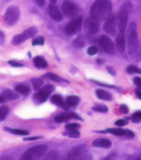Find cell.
Masks as SVG:
<instances>
[{"label": "cell", "instance_id": "6da1fadb", "mask_svg": "<svg viewBox=\"0 0 141 160\" xmlns=\"http://www.w3.org/2000/svg\"><path fill=\"white\" fill-rule=\"evenodd\" d=\"M111 11L112 3L110 0H95L90 9V17L100 22L107 19L111 14Z\"/></svg>", "mask_w": 141, "mask_h": 160}, {"label": "cell", "instance_id": "7a4b0ae2", "mask_svg": "<svg viewBox=\"0 0 141 160\" xmlns=\"http://www.w3.org/2000/svg\"><path fill=\"white\" fill-rule=\"evenodd\" d=\"M127 48L129 54L132 56L134 55L138 48V31L137 25L135 22H132L128 28L127 33Z\"/></svg>", "mask_w": 141, "mask_h": 160}, {"label": "cell", "instance_id": "3957f363", "mask_svg": "<svg viewBox=\"0 0 141 160\" xmlns=\"http://www.w3.org/2000/svg\"><path fill=\"white\" fill-rule=\"evenodd\" d=\"M47 151L48 146L46 144L34 146L24 153L20 160H40Z\"/></svg>", "mask_w": 141, "mask_h": 160}, {"label": "cell", "instance_id": "277c9868", "mask_svg": "<svg viewBox=\"0 0 141 160\" xmlns=\"http://www.w3.org/2000/svg\"><path fill=\"white\" fill-rule=\"evenodd\" d=\"M132 8V5L130 4V2H126L122 5L118 13V24L119 33H123L125 32L127 24H128V19H129V12Z\"/></svg>", "mask_w": 141, "mask_h": 160}, {"label": "cell", "instance_id": "5b68a950", "mask_svg": "<svg viewBox=\"0 0 141 160\" xmlns=\"http://www.w3.org/2000/svg\"><path fill=\"white\" fill-rule=\"evenodd\" d=\"M38 33V29L34 27H31L29 28L27 30H25L22 33H19V34H17L15 35L13 38V41H12V43L13 45H19L22 42H24L25 41L28 40L29 38L34 37Z\"/></svg>", "mask_w": 141, "mask_h": 160}, {"label": "cell", "instance_id": "8992f818", "mask_svg": "<svg viewBox=\"0 0 141 160\" xmlns=\"http://www.w3.org/2000/svg\"><path fill=\"white\" fill-rule=\"evenodd\" d=\"M20 16V11L18 6L12 5L9 6L5 14V21L8 26H13L19 20Z\"/></svg>", "mask_w": 141, "mask_h": 160}, {"label": "cell", "instance_id": "52a82bcc", "mask_svg": "<svg viewBox=\"0 0 141 160\" xmlns=\"http://www.w3.org/2000/svg\"><path fill=\"white\" fill-rule=\"evenodd\" d=\"M54 91V86L51 85H45L42 89H40V91L36 92L35 94L34 95L33 99L35 103L41 104L45 102L48 99V98L50 97V95L52 92Z\"/></svg>", "mask_w": 141, "mask_h": 160}, {"label": "cell", "instance_id": "ba28073f", "mask_svg": "<svg viewBox=\"0 0 141 160\" xmlns=\"http://www.w3.org/2000/svg\"><path fill=\"white\" fill-rule=\"evenodd\" d=\"M82 20H83L82 16H78L72 20H70L69 23H67V25L65 26V30L66 34L69 36L75 34L81 28Z\"/></svg>", "mask_w": 141, "mask_h": 160}, {"label": "cell", "instance_id": "9c48e42d", "mask_svg": "<svg viewBox=\"0 0 141 160\" xmlns=\"http://www.w3.org/2000/svg\"><path fill=\"white\" fill-rule=\"evenodd\" d=\"M87 146L86 144H80L73 147L68 154L66 160H80V158L86 153Z\"/></svg>", "mask_w": 141, "mask_h": 160}, {"label": "cell", "instance_id": "30bf717a", "mask_svg": "<svg viewBox=\"0 0 141 160\" xmlns=\"http://www.w3.org/2000/svg\"><path fill=\"white\" fill-rule=\"evenodd\" d=\"M99 45L101 48L107 54H112L115 50V45L112 40L108 35H101V37L99 38Z\"/></svg>", "mask_w": 141, "mask_h": 160}, {"label": "cell", "instance_id": "8fae6325", "mask_svg": "<svg viewBox=\"0 0 141 160\" xmlns=\"http://www.w3.org/2000/svg\"><path fill=\"white\" fill-rule=\"evenodd\" d=\"M104 31L109 34L110 36H114L117 33V17L114 14H110L106 19L104 24Z\"/></svg>", "mask_w": 141, "mask_h": 160}, {"label": "cell", "instance_id": "7c38bea8", "mask_svg": "<svg viewBox=\"0 0 141 160\" xmlns=\"http://www.w3.org/2000/svg\"><path fill=\"white\" fill-rule=\"evenodd\" d=\"M62 11L66 17L72 18V17L77 16L78 12H79V8L74 3L66 0L62 5Z\"/></svg>", "mask_w": 141, "mask_h": 160}, {"label": "cell", "instance_id": "4fadbf2b", "mask_svg": "<svg viewBox=\"0 0 141 160\" xmlns=\"http://www.w3.org/2000/svg\"><path fill=\"white\" fill-rule=\"evenodd\" d=\"M85 30L89 33H96L99 30V21L96 19L88 17L84 23Z\"/></svg>", "mask_w": 141, "mask_h": 160}, {"label": "cell", "instance_id": "5bb4252c", "mask_svg": "<svg viewBox=\"0 0 141 160\" xmlns=\"http://www.w3.org/2000/svg\"><path fill=\"white\" fill-rule=\"evenodd\" d=\"M49 14L50 16V18L54 19L55 21H61L64 18L61 11L58 9V7L54 4H50L49 6Z\"/></svg>", "mask_w": 141, "mask_h": 160}, {"label": "cell", "instance_id": "9a60e30c", "mask_svg": "<svg viewBox=\"0 0 141 160\" xmlns=\"http://www.w3.org/2000/svg\"><path fill=\"white\" fill-rule=\"evenodd\" d=\"M19 98V95L16 92H14L13 91L10 89H5L3 91V92L0 95V103H4L5 101H9V100H14Z\"/></svg>", "mask_w": 141, "mask_h": 160}, {"label": "cell", "instance_id": "2e32d148", "mask_svg": "<svg viewBox=\"0 0 141 160\" xmlns=\"http://www.w3.org/2000/svg\"><path fill=\"white\" fill-rule=\"evenodd\" d=\"M93 146L97 147V148L109 149L112 146V142L109 139H107V138H98L93 142Z\"/></svg>", "mask_w": 141, "mask_h": 160}, {"label": "cell", "instance_id": "e0dca14e", "mask_svg": "<svg viewBox=\"0 0 141 160\" xmlns=\"http://www.w3.org/2000/svg\"><path fill=\"white\" fill-rule=\"evenodd\" d=\"M116 45L118 48V51L120 53H123L125 50V34L123 33H118L117 39H116Z\"/></svg>", "mask_w": 141, "mask_h": 160}, {"label": "cell", "instance_id": "ac0fdd59", "mask_svg": "<svg viewBox=\"0 0 141 160\" xmlns=\"http://www.w3.org/2000/svg\"><path fill=\"white\" fill-rule=\"evenodd\" d=\"M50 101L52 103L55 104L56 106L60 107L64 109H67V106H66L65 101H64V99L62 98L60 95L58 94H54L52 95L51 98H50Z\"/></svg>", "mask_w": 141, "mask_h": 160}, {"label": "cell", "instance_id": "d6986e66", "mask_svg": "<svg viewBox=\"0 0 141 160\" xmlns=\"http://www.w3.org/2000/svg\"><path fill=\"white\" fill-rule=\"evenodd\" d=\"M101 133H110L116 137H125L126 135V129L123 128H107L106 130L100 131Z\"/></svg>", "mask_w": 141, "mask_h": 160}, {"label": "cell", "instance_id": "ffe728a7", "mask_svg": "<svg viewBox=\"0 0 141 160\" xmlns=\"http://www.w3.org/2000/svg\"><path fill=\"white\" fill-rule=\"evenodd\" d=\"M95 94H96L98 99H102V100H107V101H109V100L112 99V96H111V94H110L109 92H108L107 91H105V90H96Z\"/></svg>", "mask_w": 141, "mask_h": 160}, {"label": "cell", "instance_id": "44dd1931", "mask_svg": "<svg viewBox=\"0 0 141 160\" xmlns=\"http://www.w3.org/2000/svg\"><path fill=\"white\" fill-rule=\"evenodd\" d=\"M34 66L37 68V69H46L48 67V62L47 61L43 58L42 57H34Z\"/></svg>", "mask_w": 141, "mask_h": 160}, {"label": "cell", "instance_id": "7402d4cb", "mask_svg": "<svg viewBox=\"0 0 141 160\" xmlns=\"http://www.w3.org/2000/svg\"><path fill=\"white\" fill-rule=\"evenodd\" d=\"M79 103H80V98L78 96H74V95L68 96L65 99L66 106L67 107H70V108L76 107Z\"/></svg>", "mask_w": 141, "mask_h": 160}, {"label": "cell", "instance_id": "603a6c76", "mask_svg": "<svg viewBox=\"0 0 141 160\" xmlns=\"http://www.w3.org/2000/svg\"><path fill=\"white\" fill-rule=\"evenodd\" d=\"M5 131L10 132L14 135H19V136H28V132L24 129H19V128H5Z\"/></svg>", "mask_w": 141, "mask_h": 160}, {"label": "cell", "instance_id": "cb8c5ba5", "mask_svg": "<svg viewBox=\"0 0 141 160\" xmlns=\"http://www.w3.org/2000/svg\"><path fill=\"white\" fill-rule=\"evenodd\" d=\"M60 158V154L59 152L56 150L50 151L43 160H59Z\"/></svg>", "mask_w": 141, "mask_h": 160}, {"label": "cell", "instance_id": "d4e9b609", "mask_svg": "<svg viewBox=\"0 0 141 160\" xmlns=\"http://www.w3.org/2000/svg\"><path fill=\"white\" fill-rule=\"evenodd\" d=\"M15 91L20 94L27 95L30 92V88L26 85H18L15 87Z\"/></svg>", "mask_w": 141, "mask_h": 160}, {"label": "cell", "instance_id": "484cf974", "mask_svg": "<svg viewBox=\"0 0 141 160\" xmlns=\"http://www.w3.org/2000/svg\"><path fill=\"white\" fill-rule=\"evenodd\" d=\"M43 77H44V78H50V79L55 81V82H58V83L66 81V80L64 79L61 77H59V76L56 75V74H54V73H51V72H48V73H46Z\"/></svg>", "mask_w": 141, "mask_h": 160}, {"label": "cell", "instance_id": "4316f807", "mask_svg": "<svg viewBox=\"0 0 141 160\" xmlns=\"http://www.w3.org/2000/svg\"><path fill=\"white\" fill-rule=\"evenodd\" d=\"M86 45V41H85L84 36L80 35L78 38H76L73 42V46L77 48H84Z\"/></svg>", "mask_w": 141, "mask_h": 160}, {"label": "cell", "instance_id": "83f0119b", "mask_svg": "<svg viewBox=\"0 0 141 160\" xmlns=\"http://www.w3.org/2000/svg\"><path fill=\"white\" fill-rule=\"evenodd\" d=\"M70 119H71L70 113H62V114L56 115L54 120H55L56 122L61 123L64 122H66V121H68V120H70Z\"/></svg>", "mask_w": 141, "mask_h": 160}, {"label": "cell", "instance_id": "f1b7e54d", "mask_svg": "<svg viewBox=\"0 0 141 160\" xmlns=\"http://www.w3.org/2000/svg\"><path fill=\"white\" fill-rule=\"evenodd\" d=\"M31 83L33 85V87L34 90H40L41 87H42L43 85V81L41 78H33L31 79Z\"/></svg>", "mask_w": 141, "mask_h": 160}, {"label": "cell", "instance_id": "f546056e", "mask_svg": "<svg viewBox=\"0 0 141 160\" xmlns=\"http://www.w3.org/2000/svg\"><path fill=\"white\" fill-rule=\"evenodd\" d=\"M9 113V108L6 106L0 107V122H3Z\"/></svg>", "mask_w": 141, "mask_h": 160}, {"label": "cell", "instance_id": "4dcf8cb0", "mask_svg": "<svg viewBox=\"0 0 141 160\" xmlns=\"http://www.w3.org/2000/svg\"><path fill=\"white\" fill-rule=\"evenodd\" d=\"M63 135L71 138H79L80 137V133L79 130H66V132L63 133Z\"/></svg>", "mask_w": 141, "mask_h": 160}, {"label": "cell", "instance_id": "1f68e13d", "mask_svg": "<svg viewBox=\"0 0 141 160\" xmlns=\"http://www.w3.org/2000/svg\"><path fill=\"white\" fill-rule=\"evenodd\" d=\"M93 110L95 112H100V113H107L108 112V108L102 105V104H100V105H96L93 108Z\"/></svg>", "mask_w": 141, "mask_h": 160}, {"label": "cell", "instance_id": "d6a6232c", "mask_svg": "<svg viewBox=\"0 0 141 160\" xmlns=\"http://www.w3.org/2000/svg\"><path fill=\"white\" fill-rule=\"evenodd\" d=\"M126 71L129 74H136V73H141V70L138 69L135 65H129L127 67Z\"/></svg>", "mask_w": 141, "mask_h": 160}, {"label": "cell", "instance_id": "836d02e7", "mask_svg": "<svg viewBox=\"0 0 141 160\" xmlns=\"http://www.w3.org/2000/svg\"><path fill=\"white\" fill-rule=\"evenodd\" d=\"M80 128V125L79 123H70L65 126L66 130H78Z\"/></svg>", "mask_w": 141, "mask_h": 160}, {"label": "cell", "instance_id": "e575fe53", "mask_svg": "<svg viewBox=\"0 0 141 160\" xmlns=\"http://www.w3.org/2000/svg\"><path fill=\"white\" fill-rule=\"evenodd\" d=\"M132 121L133 122L138 123L141 121V111H137L132 114Z\"/></svg>", "mask_w": 141, "mask_h": 160}, {"label": "cell", "instance_id": "d590c367", "mask_svg": "<svg viewBox=\"0 0 141 160\" xmlns=\"http://www.w3.org/2000/svg\"><path fill=\"white\" fill-rule=\"evenodd\" d=\"M32 44H33V46H37V45L42 46V45L44 44V37L43 36H38L37 38L33 40Z\"/></svg>", "mask_w": 141, "mask_h": 160}, {"label": "cell", "instance_id": "8d00e7d4", "mask_svg": "<svg viewBox=\"0 0 141 160\" xmlns=\"http://www.w3.org/2000/svg\"><path fill=\"white\" fill-rule=\"evenodd\" d=\"M97 53H98V48L96 47H94V46H91V47L87 48V54L89 56H94Z\"/></svg>", "mask_w": 141, "mask_h": 160}, {"label": "cell", "instance_id": "74e56055", "mask_svg": "<svg viewBox=\"0 0 141 160\" xmlns=\"http://www.w3.org/2000/svg\"><path fill=\"white\" fill-rule=\"evenodd\" d=\"M116 126H118V127H123V126H125L128 124V122H127L126 120H123V119H120V120H118L116 122Z\"/></svg>", "mask_w": 141, "mask_h": 160}, {"label": "cell", "instance_id": "f35d334b", "mask_svg": "<svg viewBox=\"0 0 141 160\" xmlns=\"http://www.w3.org/2000/svg\"><path fill=\"white\" fill-rule=\"evenodd\" d=\"M120 112L123 113V114L129 113V108H128V106L125 105V104H122L120 106Z\"/></svg>", "mask_w": 141, "mask_h": 160}, {"label": "cell", "instance_id": "ab89813d", "mask_svg": "<svg viewBox=\"0 0 141 160\" xmlns=\"http://www.w3.org/2000/svg\"><path fill=\"white\" fill-rule=\"evenodd\" d=\"M8 63H9L11 66H13V67H16V68L23 67V64H21V63H19V62H16V61H9L8 62Z\"/></svg>", "mask_w": 141, "mask_h": 160}, {"label": "cell", "instance_id": "60d3db41", "mask_svg": "<svg viewBox=\"0 0 141 160\" xmlns=\"http://www.w3.org/2000/svg\"><path fill=\"white\" fill-rule=\"evenodd\" d=\"M117 158V153H112L110 155L107 156L106 158H104L102 160H115Z\"/></svg>", "mask_w": 141, "mask_h": 160}, {"label": "cell", "instance_id": "b9f144b4", "mask_svg": "<svg viewBox=\"0 0 141 160\" xmlns=\"http://www.w3.org/2000/svg\"><path fill=\"white\" fill-rule=\"evenodd\" d=\"M133 82H134V84H135V85H138L139 88H141V78L137 77V78H135L133 79Z\"/></svg>", "mask_w": 141, "mask_h": 160}, {"label": "cell", "instance_id": "7bdbcfd3", "mask_svg": "<svg viewBox=\"0 0 141 160\" xmlns=\"http://www.w3.org/2000/svg\"><path fill=\"white\" fill-rule=\"evenodd\" d=\"M125 137H127V138H133L135 137V134L132 131H131L130 129H126V135Z\"/></svg>", "mask_w": 141, "mask_h": 160}, {"label": "cell", "instance_id": "ee69618b", "mask_svg": "<svg viewBox=\"0 0 141 160\" xmlns=\"http://www.w3.org/2000/svg\"><path fill=\"white\" fill-rule=\"evenodd\" d=\"M80 160H93V157H92V155L91 154H85L81 158H80Z\"/></svg>", "mask_w": 141, "mask_h": 160}, {"label": "cell", "instance_id": "f6af8a7d", "mask_svg": "<svg viewBox=\"0 0 141 160\" xmlns=\"http://www.w3.org/2000/svg\"><path fill=\"white\" fill-rule=\"evenodd\" d=\"M107 71L109 72V74H111L112 76H116V71L113 69L112 67H109V66H107Z\"/></svg>", "mask_w": 141, "mask_h": 160}, {"label": "cell", "instance_id": "bcb514c9", "mask_svg": "<svg viewBox=\"0 0 141 160\" xmlns=\"http://www.w3.org/2000/svg\"><path fill=\"white\" fill-rule=\"evenodd\" d=\"M39 138H42V137H25L24 138V141H34V140H36Z\"/></svg>", "mask_w": 141, "mask_h": 160}, {"label": "cell", "instance_id": "7dc6e473", "mask_svg": "<svg viewBox=\"0 0 141 160\" xmlns=\"http://www.w3.org/2000/svg\"><path fill=\"white\" fill-rule=\"evenodd\" d=\"M70 117L73 118V119H76V120H80V121L82 120V118H80L78 114H76V113H70Z\"/></svg>", "mask_w": 141, "mask_h": 160}, {"label": "cell", "instance_id": "c3c4849f", "mask_svg": "<svg viewBox=\"0 0 141 160\" xmlns=\"http://www.w3.org/2000/svg\"><path fill=\"white\" fill-rule=\"evenodd\" d=\"M35 2L37 3L39 6H43L45 5V0H35Z\"/></svg>", "mask_w": 141, "mask_h": 160}, {"label": "cell", "instance_id": "681fc988", "mask_svg": "<svg viewBox=\"0 0 141 160\" xmlns=\"http://www.w3.org/2000/svg\"><path fill=\"white\" fill-rule=\"evenodd\" d=\"M135 93H136L137 97L139 99H141V90L140 89H136L135 90Z\"/></svg>", "mask_w": 141, "mask_h": 160}, {"label": "cell", "instance_id": "f907efd6", "mask_svg": "<svg viewBox=\"0 0 141 160\" xmlns=\"http://www.w3.org/2000/svg\"><path fill=\"white\" fill-rule=\"evenodd\" d=\"M135 160H141V154L139 156H138L136 158H135Z\"/></svg>", "mask_w": 141, "mask_h": 160}, {"label": "cell", "instance_id": "816d5d0a", "mask_svg": "<svg viewBox=\"0 0 141 160\" xmlns=\"http://www.w3.org/2000/svg\"><path fill=\"white\" fill-rule=\"evenodd\" d=\"M50 2H51V4H55L56 2V0H50Z\"/></svg>", "mask_w": 141, "mask_h": 160}, {"label": "cell", "instance_id": "f5cc1de1", "mask_svg": "<svg viewBox=\"0 0 141 160\" xmlns=\"http://www.w3.org/2000/svg\"><path fill=\"white\" fill-rule=\"evenodd\" d=\"M1 37H3V33H2V32L0 31V38H1Z\"/></svg>", "mask_w": 141, "mask_h": 160}]
</instances>
